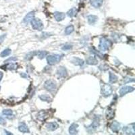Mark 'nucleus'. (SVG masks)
Instances as JSON below:
<instances>
[{
    "label": "nucleus",
    "mask_w": 135,
    "mask_h": 135,
    "mask_svg": "<svg viewBox=\"0 0 135 135\" xmlns=\"http://www.w3.org/2000/svg\"><path fill=\"white\" fill-rule=\"evenodd\" d=\"M77 12H78V9L76 8H72V9H70L68 12L67 15L68 16L70 17V18H72V17H74L76 15Z\"/></svg>",
    "instance_id": "obj_23"
},
{
    "label": "nucleus",
    "mask_w": 135,
    "mask_h": 135,
    "mask_svg": "<svg viewBox=\"0 0 135 135\" xmlns=\"http://www.w3.org/2000/svg\"><path fill=\"white\" fill-rule=\"evenodd\" d=\"M112 93V87L108 84H103L101 86V94L104 97H108Z\"/></svg>",
    "instance_id": "obj_4"
},
{
    "label": "nucleus",
    "mask_w": 135,
    "mask_h": 135,
    "mask_svg": "<svg viewBox=\"0 0 135 135\" xmlns=\"http://www.w3.org/2000/svg\"><path fill=\"white\" fill-rule=\"evenodd\" d=\"M47 54L48 53L46 51H37L36 53V55L39 59H43L45 57H46Z\"/></svg>",
    "instance_id": "obj_25"
},
{
    "label": "nucleus",
    "mask_w": 135,
    "mask_h": 135,
    "mask_svg": "<svg viewBox=\"0 0 135 135\" xmlns=\"http://www.w3.org/2000/svg\"><path fill=\"white\" fill-rule=\"evenodd\" d=\"M112 46V41L109 39L105 38V37H102L100 38L99 45V48L102 51L108 50Z\"/></svg>",
    "instance_id": "obj_1"
},
{
    "label": "nucleus",
    "mask_w": 135,
    "mask_h": 135,
    "mask_svg": "<svg viewBox=\"0 0 135 135\" xmlns=\"http://www.w3.org/2000/svg\"><path fill=\"white\" fill-rule=\"evenodd\" d=\"M54 18L57 21H61L65 18L66 15L63 12H55L54 14Z\"/></svg>",
    "instance_id": "obj_13"
},
{
    "label": "nucleus",
    "mask_w": 135,
    "mask_h": 135,
    "mask_svg": "<svg viewBox=\"0 0 135 135\" xmlns=\"http://www.w3.org/2000/svg\"><path fill=\"white\" fill-rule=\"evenodd\" d=\"M90 51H91V52L92 53V54H95V55H96V56H97V57H100V58H101V59H103V57H103V56H104V55H103V54H101V53L100 52V51H98L96 50V49H95V48H93V47H91V48H90Z\"/></svg>",
    "instance_id": "obj_24"
},
{
    "label": "nucleus",
    "mask_w": 135,
    "mask_h": 135,
    "mask_svg": "<svg viewBox=\"0 0 135 135\" xmlns=\"http://www.w3.org/2000/svg\"><path fill=\"white\" fill-rule=\"evenodd\" d=\"M88 19V22H89L90 25H94L95 24V22H97V17L96 16L94 15H89L87 17Z\"/></svg>",
    "instance_id": "obj_22"
},
{
    "label": "nucleus",
    "mask_w": 135,
    "mask_h": 135,
    "mask_svg": "<svg viewBox=\"0 0 135 135\" xmlns=\"http://www.w3.org/2000/svg\"><path fill=\"white\" fill-rule=\"evenodd\" d=\"M58 126H59L58 124H57V123L55 122H54L48 123L47 124L46 127L49 131H55V130L58 128Z\"/></svg>",
    "instance_id": "obj_17"
},
{
    "label": "nucleus",
    "mask_w": 135,
    "mask_h": 135,
    "mask_svg": "<svg viewBox=\"0 0 135 135\" xmlns=\"http://www.w3.org/2000/svg\"><path fill=\"white\" fill-rule=\"evenodd\" d=\"M36 53H37V51H32V52H30L28 53V54H27L26 55H25V60H31V59H32L35 55H36Z\"/></svg>",
    "instance_id": "obj_30"
},
{
    "label": "nucleus",
    "mask_w": 135,
    "mask_h": 135,
    "mask_svg": "<svg viewBox=\"0 0 135 135\" xmlns=\"http://www.w3.org/2000/svg\"><path fill=\"white\" fill-rule=\"evenodd\" d=\"M72 48V45L70 44H65L63 46H62V47H61V49H63V50L64 51H67V50H70V49H71Z\"/></svg>",
    "instance_id": "obj_32"
},
{
    "label": "nucleus",
    "mask_w": 135,
    "mask_h": 135,
    "mask_svg": "<svg viewBox=\"0 0 135 135\" xmlns=\"http://www.w3.org/2000/svg\"><path fill=\"white\" fill-rule=\"evenodd\" d=\"M80 1H83V0H80Z\"/></svg>",
    "instance_id": "obj_40"
},
{
    "label": "nucleus",
    "mask_w": 135,
    "mask_h": 135,
    "mask_svg": "<svg viewBox=\"0 0 135 135\" xmlns=\"http://www.w3.org/2000/svg\"><path fill=\"white\" fill-rule=\"evenodd\" d=\"M17 60V58L16 57H11V58H9L8 60H7L6 61H5V62H8V61H16Z\"/></svg>",
    "instance_id": "obj_34"
},
{
    "label": "nucleus",
    "mask_w": 135,
    "mask_h": 135,
    "mask_svg": "<svg viewBox=\"0 0 135 135\" xmlns=\"http://www.w3.org/2000/svg\"><path fill=\"white\" fill-rule=\"evenodd\" d=\"M71 62L72 64H74V65H76V66H83V64H84V61L81 59L78 58V57H74L71 60Z\"/></svg>",
    "instance_id": "obj_19"
},
{
    "label": "nucleus",
    "mask_w": 135,
    "mask_h": 135,
    "mask_svg": "<svg viewBox=\"0 0 135 135\" xmlns=\"http://www.w3.org/2000/svg\"><path fill=\"white\" fill-rule=\"evenodd\" d=\"M74 26H72V25H70V26H67V27L66 28V29H65V35H70V34L74 31Z\"/></svg>",
    "instance_id": "obj_28"
},
{
    "label": "nucleus",
    "mask_w": 135,
    "mask_h": 135,
    "mask_svg": "<svg viewBox=\"0 0 135 135\" xmlns=\"http://www.w3.org/2000/svg\"><path fill=\"white\" fill-rule=\"evenodd\" d=\"M99 126V117H95V118H94L93 122V123L91 124V126H89L87 127L88 131H89V132H91V131L95 130Z\"/></svg>",
    "instance_id": "obj_6"
},
{
    "label": "nucleus",
    "mask_w": 135,
    "mask_h": 135,
    "mask_svg": "<svg viewBox=\"0 0 135 135\" xmlns=\"http://www.w3.org/2000/svg\"><path fill=\"white\" fill-rule=\"evenodd\" d=\"M31 25L34 29L37 31H41L43 28V24L40 19L33 18L31 20Z\"/></svg>",
    "instance_id": "obj_5"
},
{
    "label": "nucleus",
    "mask_w": 135,
    "mask_h": 135,
    "mask_svg": "<svg viewBox=\"0 0 135 135\" xmlns=\"http://www.w3.org/2000/svg\"><path fill=\"white\" fill-rule=\"evenodd\" d=\"M118 80V76L114 73L110 72L109 73V83H115Z\"/></svg>",
    "instance_id": "obj_26"
},
{
    "label": "nucleus",
    "mask_w": 135,
    "mask_h": 135,
    "mask_svg": "<svg viewBox=\"0 0 135 135\" xmlns=\"http://www.w3.org/2000/svg\"><path fill=\"white\" fill-rule=\"evenodd\" d=\"M86 62L87 64L89 65H96L98 61H97V60L95 57H93V56H89L86 58Z\"/></svg>",
    "instance_id": "obj_18"
},
{
    "label": "nucleus",
    "mask_w": 135,
    "mask_h": 135,
    "mask_svg": "<svg viewBox=\"0 0 135 135\" xmlns=\"http://www.w3.org/2000/svg\"><path fill=\"white\" fill-rule=\"evenodd\" d=\"M18 130L20 132H23V133H28L30 132L29 129L28 128L27 125L24 122L20 123L18 126Z\"/></svg>",
    "instance_id": "obj_14"
},
{
    "label": "nucleus",
    "mask_w": 135,
    "mask_h": 135,
    "mask_svg": "<svg viewBox=\"0 0 135 135\" xmlns=\"http://www.w3.org/2000/svg\"><path fill=\"white\" fill-rule=\"evenodd\" d=\"M114 115H115V112L112 109H108L106 112V118L108 120H110V119H112L114 118Z\"/></svg>",
    "instance_id": "obj_21"
},
{
    "label": "nucleus",
    "mask_w": 135,
    "mask_h": 135,
    "mask_svg": "<svg viewBox=\"0 0 135 135\" xmlns=\"http://www.w3.org/2000/svg\"><path fill=\"white\" fill-rule=\"evenodd\" d=\"M110 128L113 132H118L121 129V125L117 121H114L110 124Z\"/></svg>",
    "instance_id": "obj_9"
},
{
    "label": "nucleus",
    "mask_w": 135,
    "mask_h": 135,
    "mask_svg": "<svg viewBox=\"0 0 135 135\" xmlns=\"http://www.w3.org/2000/svg\"><path fill=\"white\" fill-rule=\"evenodd\" d=\"M103 0H90V3L93 7L95 8H99L103 4Z\"/></svg>",
    "instance_id": "obj_15"
},
{
    "label": "nucleus",
    "mask_w": 135,
    "mask_h": 135,
    "mask_svg": "<svg viewBox=\"0 0 135 135\" xmlns=\"http://www.w3.org/2000/svg\"><path fill=\"white\" fill-rule=\"evenodd\" d=\"M2 114L3 115L6 117V118L11 119L12 118L14 117V114H13V112L11 109H4L2 112Z\"/></svg>",
    "instance_id": "obj_20"
},
{
    "label": "nucleus",
    "mask_w": 135,
    "mask_h": 135,
    "mask_svg": "<svg viewBox=\"0 0 135 135\" xmlns=\"http://www.w3.org/2000/svg\"><path fill=\"white\" fill-rule=\"evenodd\" d=\"M48 116H49L48 113L44 110L40 111L37 114V118L41 121H45L48 118Z\"/></svg>",
    "instance_id": "obj_10"
},
{
    "label": "nucleus",
    "mask_w": 135,
    "mask_h": 135,
    "mask_svg": "<svg viewBox=\"0 0 135 135\" xmlns=\"http://www.w3.org/2000/svg\"><path fill=\"white\" fill-rule=\"evenodd\" d=\"M5 124H6V121H5V120L2 118V117L0 116V124L4 125Z\"/></svg>",
    "instance_id": "obj_36"
},
{
    "label": "nucleus",
    "mask_w": 135,
    "mask_h": 135,
    "mask_svg": "<svg viewBox=\"0 0 135 135\" xmlns=\"http://www.w3.org/2000/svg\"><path fill=\"white\" fill-rule=\"evenodd\" d=\"M39 98H40V99L41 100V101H47V102H49H49L51 101V99L49 96H47V95H41L40 97H39Z\"/></svg>",
    "instance_id": "obj_31"
},
{
    "label": "nucleus",
    "mask_w": 135,
    "mask_h": 135,
    "mask_svg": "<svg viewBox=\"0 0 135 135\" xmlns=\"http://www.w3.org/2000/svg\"><path fill=\"white\" fill-rule=\"evenodd\" d=\"M57 74L60 78H65L68 76L67 70L64 67H59L57 70Z\"/></svg>",
    "instance_id": "obj_8"
},
{
    "label": "nucleus",
    "mask_w": 135,
    "mask_h": 135,
    "mask_svg": "<svg viewBox=\"0 0 135 135\" xmlns=\"http://www.w3.org/2000/svg\"><path fill=\"white\" fill-rule=\"evenodd\" d=\"M5 37H6V35H3L0 37V43H2L4 41Z\"/></svg>",
    "instance_id": "obj_37"
},
{
    "label": "nucleus",
    "mask_w": 135,
    "mask_h": 135,
    "mask_svg": "<svg viewBox=\"0 0 135 135\" xmlns=\"http://www.w3.org/2000/svg\"><path fill=\"white\" fill-rule=\"evenodd\" d=\"M134 88L132 87V86H123V87L121 88V89L120 90V95L121 97H123V96L126 95V94L134 91Z\"/></svg>",
    "instance_id": "obj_7"
},
{
    "label": "nucleus",
    "mask_w": 135,
    "mask_h": 135,
    "mask_svg": "<svg viewBox=\"0 0 135 135\" xmlns=\"http://www.w3.org/2000/svg\"><path fill=\"white\" fill-rule=\"evenodd\" d=\"M20 76H21L22 78H29V76L27 74H26V73H23V72L20 74Z\"/></svg>",
    "instance_id": "obj_35"
},
{
    "label": "nucleus",
    "mask_w": 135,
    "mask_h": 135,
    "mask_svg": "<svg viewBox=\"0 0 135 135\" xmlns=\"http://www.w3.org/2000/svg\"><path fill=\"white\" fill-rule=\"evenodd\" d=\"M18 67V65L16 64H6L5 66H2V68L3 69H6V70H16Z\"/></svg>",
    "instance_id": "obj_12"
},
{
    "label": "nucleus",
    "mask_w": 135,
    "mask_h": 135,
    "mask_svg": "<svg viewBox=\"0 0 135 135\" xmlns=\"http://www.w3.org/2000/svg\"><path fill=\"white\" fill-rule=\"evenodd\" d=\"M134 78H125L124 80V83H131V82H134Z\"/></svg>",
    "instance_id": "obj_33"
},
{
    "label": "nucleus",
    "mask_w": 135,
    "mask_h": 135,
    "mask_svg": "<svg viewBox=\"0 0 135 135\" xmlns=\"http://www.w3.org/2000/svg\"><path fill=\"white\" fill-rule=\"evenodd\" d=\"M5 132H6V134H12V133H9V132H8V131H5Z\"/></svg>",
    "instance_id": "obj_39"
},
{
    "label": "nucleus",
    "mask_w": 135,
    "mask_h": 135,
    "mask_svg": "<svg viewBox=\"0 0 135 135\" xmlns=\"http://www.w3.org/2000/svg\"><path fill=\"white\" fill-rule=\"evenodd\" d=\"M3 74L2 73V72H0V81L2 80V78H3Z\"/></svg>",
    "instance_id": "obj_38"
},
{
    "label": "nucleus",
    "mask_w": 135,
    "mask_h": 135,
    "mask_svg": "<svg viewBox=\"0 0 135 135\" xmlns=\"http://www.w3.org/2000/svg\"><path fill=\"white\" fill-rule=\"evenodd\" d=\"M78 125L76 123H73L69 128V133L70 134H76L78 132Z\"/></svg>",
    "instance_id": "obj_16"
},
{
    "label": "nucleus",
    "mask_w": 135,
    "mask_h": 135,
    "mask_svg": "<svg viewBox=\"0 0 135 135\" xmlns=\"http://www.w3.org/2000/svg\"><path fill=\"white\" fill-rule=\"evenodd\" d=\"M123 131H124V132L127 134H134V130H132L128 126H125L124 128V129H123Z\"/></svg>",
    "instance_id": "obj_29"
},
{
    "label": "nucleus",
    "mask_w": 135,
    "mask_h": 135,
    "mask_svg": "<svg viewBox=\"0 0 135 135\" xmlns=\"http://www.w3.org/2000/svg\"><path fill=\"white\" fill-rule=\"evenodd\" d=\"M56 87H57L56 83L52 80H47L44 84V88L49 92H53V91H55L56 89Z\"/></svg>",
    "instance_id": "obj_3"
},
{
    "label": "nucleus",
    "mask_w": 135,
    "mask_h": 135,
    "mask_svg": "<svg viewBox=\"0 0 135 135\" xmlns=\"http://www.w3.org/2000/svg\"><path fill=\"white\" fill-rule=\"evenodd\" d=\"M63 54H51L47 57V61L49 65H55L60 62L63 57Z\"/></svg>",
    "instance_id": "obj_2"
},
{
    "label": "nucleus",
    "mask_w": 135,
    "mask_h": 135,
    "mask_svg": "<svg viewBox=\"0 0 135 135\" xmlns=\"http://www.w3.org/2000/svg\"><path fill=\"white\" fill-rule=\"evenodd\" d=\"M11 49H9V48H7V49H4V50L2 51L1 54H0V57H7L9 54H11Z\"/></svg>",
    "instance_id": "obj_27"
},
{
    "label": "nucleus",
    "mask_w": 135,
    "mask_h": 135,
    "mask_svg": "<svg viewBox=\"0 0 135 135\" xmlns=\"http://www.w3.org/2000/svg\"><path fill=\"white\" fill-rule=\"evenodd\" d=\"M35 17V12H31L28 14H27V15H26V16L25 17V18L23 20V22L25 24H28L30 22H31V20L34 18Z\"/></svg>",
    "instance_id": "obj_11"
}]
</instances>
